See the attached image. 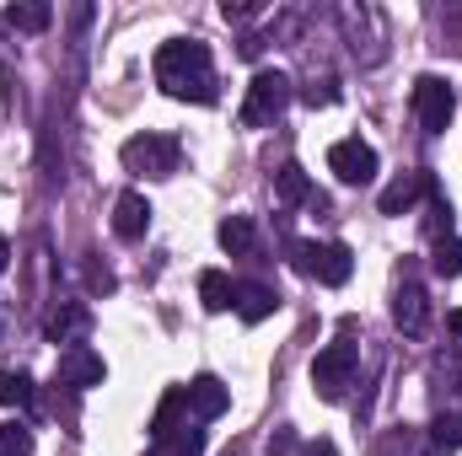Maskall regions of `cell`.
<instances>
[{
    "label": "cell",
    "mask_w": 462,
    "mask_h": 456,
    "mask_svg": "<svg viewBox=\"0 0 462 456\" xmlns=\"http://www.w3.org/2000/svg\"><path fill=\"white\" fill-rule=\"evenodd\" d=\"M156 87L178 103H199L210 108L221 92H216V59L199 38H167L156 49Z\"/></svg>",
    "instance_id": "1"
},
{
    "label": "cell",
    "mask_w": 462,
    "mask_h": 456,
    "mask_svg": "<svg viewBox=\"0 0 462 456\" xmlns=\"http://www.w3.org/2000/svg\"><path fill=\"white\" fill-rule=\"evenodd\" d=\"M291 263H296V274H307V279H318L328 290L349 285V274H355V252L345 242H296Z\"/></svg>",
    "instance_id": "2"
},
{
    "label": "cell",
    "mask_w": 462,
    "mask_h": 456,
    "mask_svg": "<svg viewBox=\"0 0 462 456\" xmlns=\"http://www.w3.org/2000/svg\"><path fill=\"white\" fill-rule=\"evenodd\" d=\"M291 97H296V92H291V76H285V70H258V76L247 81V97H242V114L236 118H242L247 129H263V123H274V118L291 108Z\"/></svg>",
    "instance_id": "3"
},
{
    "label": "cell",
    "mask_w": 462,
    "mask_h": 456,
    "mask_svg": "<svg viewBox=\"0 0 462 456\" xmlns=\"http://www.w3.org/2000/svg\"><path fill=\"white\" fill-rule=\"evenodd\" d=\"M178 161H183V145H178L172 134L145 129V134L124 140V167H129L134 178H172V172H178Z\"/></svg>",
    "instance_id": "4"
},
{
    "label": "cell",
    "mask_w": 462,
    "mask_h": 456,
    "mask_svg": "<svg viewBox=\"0 0 462 456\" xmlns=\"http://www.w3.org/2000/svg\"><path fill=\"white\" fill-rule=\"evenodd\" d=\"M355 365H360V349L349 343V333L339 343H328V349H318V360H312V387H318L323 403H345L349 381H355Z\"/></svg>",
    "instance_id": "5"
},
{
    "label": "cell",
    "mask_w": 462,
    "mask_h": 456,
    "mask_svg": "<svg viewBox=\"0 0 462 456\" xmlns=\"http://www.w3.org/2000/svg\"><path fill=\"white\" fill-rule=\"evenodd\" d=\"M409 103H414V118H420L425 134H447V123H452V114H457V92H452L447 76H420Z\"/></svg>",
    "instance_id": "6"
},
{
    "label": "cell",
    "mask_w": 462,
    "mask_h": 456,
    "mask_svg": "<svg viewBox=\"0 0 462 456\" xmlns=\"http://www.w3.org/2000/svg\"><path fill=\"white\" fill-rule=\"evenodd\" d=\"M328 172H334L345 188H365V183L376 178V150H371L360 134L334 140V145H328Z\"/></svg>",
    "instance_id": "7"
},
{
    "label": "cell",
    "mask_w": 462,
    "mask_h": 456,
    "mask_svg": "<svg viewBox=\"0 0 462 456\" xmlns=\"http://www.w3.org/2000/svg\"><path fill=\"white\" fill-rule=\"evenodd\" d=\"M60 387H76V392L103 387V354H92L87 343H70L60 354Z\"/></svg>",
    "instance_id": "8"
},
{
    "label": "cell",
    "mask_w": 462,
    "mask_h": 456,
    "mask_svg": "<svg viewBox=\"0 0 462 456\" xmlns=\"http://www.w3.org/2000/svg\"><path fill=\"white\" fill-rule=\"evenodd\" d=\"M145 231H151V205H145V194H140V188L118 194V205H114V236H118V242H140Z\"/></svg>",
    "instance_id": "9"
},
{
    "label": "cell",
    "mask_w": 462,
    "mask_h": 456,
    "mask_svg": "<svg viewBox=\"0 0 462 456\" xmlns=\"http://www.w3.org/2000/svg\"><path fill=\"white\" fill-rule=\"evenodd\" d=\"M189 408H194V419H221V414L231 408L226 381H221V376H210V370H205V376H194V381H189Z\"/></svg>",
    "instance_id": "10"
},
{
    "label": "cell",
    "mask_w": 462,
    "mask_h": 456,
    "mask_svg": "<svg viewBox=\"0 0 462 456\" xmlns=\"http://www.w3.org/2000/svg\"><path fill=\"white\" fill-rule=\"evenodd\" d=\"M274 306H280V290L274 285H236V317L247 328H258L263 317H274Z\"/></svg>",
    "instance_id": "11"
},
{
    "label": "cell",
    "mask_w": 462,
    "mask_h": 456,
    "mask_svg": "<svg viewBox=\"0 0 462 456\" xmlns=\"http://www.w3.org/2000/svg\"><path fill=\"white\" fill-rule=\"evenodd\" d=\"M420 194H425V172H398V178L382 188V215H409Z\"/></svg>",
    "instance_id": "12"
},
{
    "label": "cell",
    "mask_w": 462,
    "mask_h": 456,
    "mask_svg": "<svg viewBox=\"0 0 462 456\" xmlns=\"http://www.w3.org/2000/svg\"><path fill=\"white\" fill-rule=\"evenodd\" d=\"M274 199H280V205H312V178H307L301 161H285V167L274 172Z\"/></svg>",
    "instance_id": "13"
},
{
    "label": "cell",
    "mask_w": 462,
    "mask_h": 456,
    "mask_svg": "<svg viewBox=\"0 0 462 456\" xmlns=\"http://www.w3.org/2000/svg\"><path fill=\"white\" fill-rule=\"evenodd\" d=\"M393 323H398L403 333H420V328H425V290H420L414 279H403V285H398V301H393Z\"/></svg>",
    "instance_id": "14"
},
{
    "label": "cell",
    "mask_w": 462,
    "mask_h": 456,
    "mask_svg": "<svg viewBox=\"0 0 462 456\" xmlns=\"http://www.w3.org/2000/svg\"><path fill=\"white\" fill-rule=\"evenodd\" d=\"M189 414V387H167V397H162V408H156V419H151V441H167V435H178L183 419Z\"/></svg>",
    "instance_id": "15"
},
{
    "label": "cell",
    "mask_w": 462,
    "mask_h": 456,
    "mask_svg": "<svg viewBox=\"0 0 462 456\" xmlns=\"http://www.w3.org/2000/svg\"><path fill=\"white\" fill-rule=\"evenodd\" d=\"M49 22H54L49 0H11L5 5V27H16V32H43Z\"/></svg>",
    "instance_id": "16"
},
{
    "label": "cell",
    "mask_w": 462,
    "mask_h": 456,
    "mask_svg": "<svg viewBox=\"0 0 462 456\" xmlns=\"http://www.w3.org/2000/svg\"><path fill=\"white\" fill-rule=\"evenodd\" d=\"M199 301H205V312H231L236 306V285H231L226 269H205L199 274Z\"/></svg>",
    "instance_id": "17"
},
{
    "label": "cell",
    "mask_w": 462,
    "mask_h": 456,
    "mask_svg": "<svg viewBox=\"0 0 462 456\" xmlns=\"http://www.w3.org/2000/svg\"><path fill=\"white\" fill-rule=\"evenodd\" d=\"M38 403V387L27 370H0V408H32Z\"/></svg>",
    "instance_id": "18"
},
{
    "label": "cell",
    "mask_w": 462,
    "mask_h": 456,
    "mask_svg": "<svg viewBox=\"0 0 462 456\" xmlns=\"http://www.w3.org/2000/svg\"><path fill=\"white\" fill-rule=\"evenodd\" d=\"M216 236H221V247H226L231 258H242V252H253V215H226Z\"/></svg>",
    "instance_id": "19"
},
{
    "label": "cell",
    "mask_w": 462,
    "mask_h": 456,
    "mask_svg": "<svg viewBox=\"0 0 462 456\" xmlns=\"http://www.w3.org/2000/svg\"><path fill=\"white\" fill-rule=\"evenodd\" d=\"M151 456H205V430H178V435H167V441H156Z\"/></svg>",
    "instance_id": "20"
},
{
    "label": "cell",
    "mask_w": 462,
    "mask_h": 456,
    "mask_svg": "<svg viewBox=\"0 0 462 456\" xmlns=\"http://www.w3.org/2000/svg\"><path fill=\"white\" fill-rule=\"evenodd\" d=\"M457 446H462V419L441 414V419L430 424V451H436V456H452Z\"/></svg>",
    "instance_id": "21"
},
{
    "label": "cell",
    "mask_w": 462,
    "mask_h": 456,
    "mask_svg": "<svg viewBox=\"0 0 462 456\" xmlns=\"http://www.w3.org/2000/svg\"><path fill=\"white\" fill-rule=\"evenodd\" d=\"M81 328H87V306H60L49 317V339L54 343H70V333H81Z\"/></svg>",
    "instance_id": "22"
},
{
    "label": "cell",
    "mask_w": 462,
    "mask_h": 456,
    "mask_svg": "<svg viewBox=\"0 0 462 456\" xmlns=\"http://www.w3.org/2000/svg\"><path fill=\"white\" fill-rule=\"evenodd\" d=\"M430 269H436L441 279H457V274H462V242H457V236L436 242V258H430Z\"/></svg>",
    "instance_id": "23"
},
{
    "label": "cell",
    "mask_w": 462,
    "mask_h": 456,
    "mask_svg": "<svg viewBox=\"0 0 462 456\" xmlns=\"http://www.w3.org/2000/svg\"><path fill=\"white\" fill-rule=\"evenodd\" d=\"M0 456H32V430L27 424H0Z\"/></svg>",
    "instance_id": "24"
},
{
    "label": "cell",
    "mask_w": 462,
    "mask_h": 456,
    "mask_svg": "<svg viewBox=\"0 0 462 456\" xmlns=\"http://www.w3.org/2000/svg\"><path fill=\"white\" fill-rule=\"evenodd\" d=\"M301 103H307V108H334V103H339V81H312V87L301 92Z\"/></svg>",
    "instance_id": "25"
},
{
    "label": "cell",
    "mask_w": 462,
    "mask_h": 456,
    "mask_svg": "<svg viewBox=\"0 0 462 456\" xmlns=\"http://www.w3.org/2000/svg\"><path fill=\"white\" fill-rule=\"evenodd\" d=\"M296 446H301V441L291 435V424H280V430L269 435V456H285V451H296Z\"/></svg>",
    "instance_id": "26"
},
{
    "label": "cell",
    "mask_w": 462,
    "mask_h": 456,
    "mask_svg": "<svg viewBox=\"0 0 462 456\" xmlns=\"http://www.w3.org/2000/svg\"><path fill=\"white\" fill-rule=\"evenodd\" d=\"M87 285H92V296H108V290H114V274L97 269V263H87Z\"/></svg>",
    "instance_id": "27"
},
{
    "label": "cell",
    "mask_w": 462,
    "mask_h": 456,
    "mask_svg": "<svg viewBox=\"0 0 462 456\" xmlns=\"http://www.w3.org/2000/svg\"><path fill=\"white\" fill-rule=\"evenodd\" d=\"M296 456H339V446H334V441H301Z\"/></svg>",
    "instance_id": "28"
},
{
    "label": "cell",
    "mask_w": 462,
    "mask_h": 456,
    "mask_svg": "<svg viewBox=\"0 0 462 456\" xmlns=\"http://www.w3.org/2000/svg\"><path fill=\"white\" fill-rule=\"evenodd\" d=\"M236 49H242V59H258V54H263V38H258V32H247Z\"/></svg>",
    "instance_id": "29"
},
{
    "label": "cell",
    "mask_w": 462,
    "mask_h": 456,
    "mask_svg": "<svg viewBox=\"0 0 462 456\" xmlns=\"http://www.w3.org/2000/svg\"><path fill=\"white\" fill-rule=\"evenodd\" d=\"M5 269H11V242L0 236V274H5Z\"/></svg>",
    "instance_id": "30"
},
{
    "label": "cell",
    "mask_w": 462,
    "mask_h": 456,
    "mask_svg": "<svg viewBox=\"0 0 462 456\" xmlns=\"http://www.w3.org/2000/svg\"><path fill=\"white\" fill-rule=\"evenodd\" d=\"M447 323H452V333H457V339H462V306H457V312H452V317H447Z\"/></svg>",
    "instance_id": "31"
}]
</instances>
